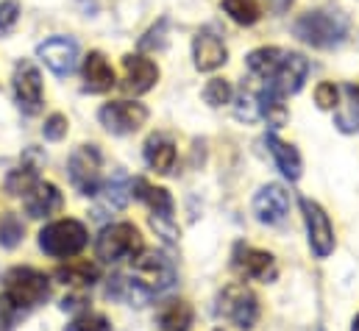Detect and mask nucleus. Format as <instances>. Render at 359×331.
Returning <instances> with one entry per match:
<instances>
[{
  "mask_svg": "<svg viewBox=\"0 0 359 331\" xmlns=\"http://www.w3.org/2000/svg\"><path fill=\"white\" fill-rule=\"evenodd\" d=\"M36 181H39L36 165H20L17 170L8 173V178H6V192H8V195H25Z\"/></svg>",
  "mask_w": 359,
  "mask_h": 331,
  "instance_id": "obj_28",
  "label": "nucleus"
},
{
  "mask_svg": "<svg viewBox=\"0 0 359 331\" xmlns=\"http://www.w3.org/2000/svg\"><path fill=\"white\" fill-rule=\"evenodd\" d=\"M165 31H168V20H159V25H154L142 39H140V50H162L165 48Z\"/></svg>",
  "mask_w": 359,
  "mask_h": 331,
  "instance_id": "obj_36",
  "label": "nucleus"
},
{
  "mask_svg": "<svg viewBox=\"0 0 359 331\" xmlns=\"http://www.w3.org/2000/svg\"><path fill=\"white\" fill-rule=\"evenodd\" d=\"M42 65L56 76H70L79 67V45L70 36H50L36 48Z\"/></svg>",
  "mask_w": 359,
  "mask_h": 331,
  "instance_id": "obj_11",
  "label": "nucleus"
},
{
  "mask_svg": "<svg viewBox=\"0 0 359 331\" xmlns=\"http://www.w3.org/2000/svg\"><path fill=\"white\" fill-rule=\"evenodd\" d=\"M142 156H145V162H148V167H151L154 173L168 175V173H173L179 154H176V142H173L168 134H151V137L145 140Z\"/></svg>",
  "mask_w": 359,
  "mask_h": 331,
  "instance_id": "obj_18",
  "label": "nucleus"
},
{
  "mask_svg": "<svg viewBox=\"0 0 359 331\" xmlns=\"http://www.w3.org/2000/svg\"><path fill=\"white\" fill-rule=\"evenodd\" d=\"M223 11L237 22V25H254L262 17V8L257 0H223Z\"/></svg>",
  "mask_w": 359,
  "mask_h": 331,
  "instance_id": "obj_26",
  "label": "nucleus"
},
{
  "mask_svg": "<svg viewBox=\"0 0 359 331\" xmlns=\"http://www.w3.org/2000/svg\"><path fill=\"white\" fill-rule=\"evenodd\" d=\"M281 56H284V50H278V48H257V50H251V53H248L245 65H248V70H251L257 79L270 81V76L276 73V67H278Z\"/></svg>",
  "mask_w": 359,
  "mask_h": 331,
  "instance_id": "obj_25",
  "label": "nucleus"
},
{
  "mask_svg": "<svg viewBox=\"0 0 359 331\" xmlns=\"http://www.w3.org/2000/svg\"><path fill=\"white\" fill-rule=\"evenodd\" d=\"M131 262H134V267H131L128 281L137 287V292L145 301L159 295V292H165V290H170L176 284V267L165 253H145L142 250Z\"/></svg>",
  "mask_w": 359,
  "mask_h": 331,
  "instance_id": "obj_2",
  "label": "nucleus"
},
{
  "mask_svg": "<svg viewBox=\"0 0 359 331\" xmlns=\"http://www.w3.org/2000/svg\"><path fill=\"white\" fill-rule=\"evenodd\" d=\"M25 237V226L14 212H6L0 217V248H17Z\"/></svg>",
  "mask_w": 359,
  "mask_h": 331,
  "instance_id": "obj_29",
  "label": "nucleus"
},
{
  "mask_svg": "<svg viewBox=\"0 0 359 331\" xmlns=\"http://www.w3.org/2000/svg\"><path fill=\"white\" fill-rule=\"evenodd\" d=\"M281 100H284V97L276 95L268 83L259 89V114L268 120L270 128H281V126L290 120V112H287V106H284Z\"/></svg>",
  "mask_w": 359,
  "mask_h": 331,
  "instance_id": "obj_24",
  "label": "nucleus"
},
{
  "mask_svg": "<svg viewBox=\"0 0 359 331\" xmlns=\"http://www.w3.org/2000/svg\"><path fill=\"white\" fill-rule=\"evenodd\" d=\"M62 203H65V201H62V192H59V187L50 184V181H36V184L25 192V198H22L25 215L34 217V220H42V217L59 212Z\"/></svg>",
  "mask_w": 359,
  "mask_h": 331,
  "instance_id": "obj_17",
  "label": "nucleus"
},
{
  "mask_svg": "<svg viewBox=\"0 0 359 331\" xmlns=\"http://www.w3.org/2000/svg\"><path fill=\"white\" fill-rule=\"evenodd\" d=\"M100 151L95 145H81L70 154L67 162V175L70 184L81 192V195H97L100 192Z\"/></svg>",
  "mask_w": 359,
  "mask_h": 331,
  "instance_id": "obj_8",
  "label": "nucleus"
},
{
  "mask_svg": "<svg viewBox=\"0 0 359 331\" xmlns=\"http://www.w3.org/2000/svg\"><path fill=\"white\" fill-rule=\"evenodd\" d=\"M17 20H20V3L17 0H3L0 3V36L11 34Z\"/></svg>",
  "mask_w": 359,
  "mask_h": 331,
  "instance_id": "obj_37",
  "label": "nucleus"
},
{
  "mask_svg": "<svg viewBox=\"0 0 359 331\" xmlns=\"http://www.w3.org/2000/svg\"><path fill=\"white\" fill-rule=\"evenodd\" d=\"M254 215L265 226H278L290 215V192L281 184H265L254 195Z\"/></svg>",
  "mask_w": 359,
  "mask_h": 331,
  "instance_id": "obj_15",
  "label": "nucleus"
},
{
  "mask_svg": "<svg viewBox=\"0 0 359 331\" xmlns=\"http://www.w3.org/2000/svg\"><path fill=\"white\" fill-rule=\"evenodd\" d=\"M351 331H359V315L354 318V326H351Z\"/></svg>",
  "mask_w": 359,
  "mask_h": 331,
  "instance_id": "obj_41",
  "label": "nucleus"
},
{
  "mask_svg": "<svg viewBox=\"0 0 359 331\" xmlns=\"http://www.w3.org/2000/svg\"><path fill=\"white\" fill-rule=\"evenodd\" d=\"M217 312L237 329L251 331L259 320V298L245 284H229L217 298Z\"/></svg>",
  "mask_w": 359,
  "mask_h": 331,
  "instance_id": "obj_6",
  "label": "nucleus"
},
{
  "mask_svg": "<svg viewBox=\"0 0 359 331\" xmlns=\"http://www.w3.org/2000/svg\"><path fill=\"white\" fill-rule=\"evenodd\" d=\"M128 195H131V187L126 184V175L123 173H117L114 181H109L103 187V203H106V209H123L126 201H128Z\"/></svg>",
  "mask_w": 359,
  "mask_h": 331,
  "instance_id": "obj_30",
  "label": "nucleus"
},
{
  "mask_svg": "<svg viewBox=\"0 0 359 331\" xmlns=\"http://www.w3.org/2000/svg\"><path fill=\"white\" fill-rule=\"evenodd\" d=\"M234 117L243 120V123H257L262 114H259V92L243 86L240 95L234 97Z\"/></svg>",
  "mask_w": 359,
  "mask_h": 331,
  "instance_id": "obj_27",
  "label": "nucleus"
},
{
  "mask_svg": "<svg viewBox=\"0 0 359 331\" xmlns=\"http://www.w3.org/2000/svg\"><path fill=\"white\" fill-rule=\"evenodd\" d=\"M148 117H151L148 106L145 103H137V100H111V103H103L100 112H97L100 126L109 134H117V137H126V134L140 131L148 123Z\"/></svg>",
  "mask_w": 359,
  "mask_h": 331,
  "instance_id": "obj_7",
  "label": "nucleus"
},
{
  "mask_svg": "<svg viewBox=\"0 0 359 331\" xmlns=\"http://www.w3.org/2000/svg\"><path fill=\"white\" fill-rule=\"evenodd\" d=\"M295 36L318 50H332L348 36V17L340 8H315L295 20Z\"/></svg>",
  "mask_w": 359,
  "mask_h": 331,
  "instance_id": "obj_1",
  "label": "nucleus"
},
{
  "mask_svg": "<svg viewBox=\"0 0 359 331\" xmlns=\"http://www.w3.org/2000/svg\"><path fill=\"white\" fill-rule=\"evenodd\" d=\"M215 331H223V329H215Z\"/></svg>",
  "mask_w": 359,
  "mask_h": 331,
  "instance_id": "obj_42",
  "label": "nucleus"
},
{
  "mask_svg": "<svg viewBox=\"0 0 359 331\" xmlns=\"http://www.w3.org/2000/svg\"><path fill=\"white\" fill-rule=\"evenodd\" d=\"M306 76H309V59L301 56V53H284L281 62H278V67H276V73L265 83H268L276 95L287 97V95L301 92Z\"/></svg>",
  "mask_w": 359,
  "mask_h": 331,
  "instance_id": "obj_13",
  "label": "nucleus"
},
{
  "mask_svg": "<svg viewBox=\"0 0 359 331\" xmlns=\"http://www.w3.org/2000/svg\"><path fill=\"white\" fill-rule=\"evenodd\" d=\"M131 195L151 209V217H173V195L165 187H154L145 178L131 184Z\"/></svg>",
  "mask_w": 359,
  "mask_h": 331,
  "instance_id": "obj_20",
  "label": "nucleus"
},
{
  "mask_svg": "<svg viewBox=\"0 0 359 331\" xmlns=\"http://www.w3.org/2000/svg\"><path fill=\"white\" fill-rule=\"evenodd\" d=\"M123 70H126V81L123 89L131 92V95H145L151 92L156 81H159V67L156 62H151L148 56L142 53H128L123 56Z\"/></svg>",
  "mask_w": 359,
  "mask_h": 331,
  "instance_id": "obj_16",
  "label": "nucleus"
},
{
  "mask_svg": "<svg viewBox=\"0 0 359 331\" xmlns=\"http://www.w3.org/2000/svg\"><path fill=\"white\" fill-rule=\"evenodd\" d=\"M270 11H276V14H284L290 6H292V0H268Z\"/></svg>",
  "mask_w": 359,
  "mask_h": 331,
  "instance_id": "obj_39",
  "label": "nucleus"
},
{
  "mask_svg": "<svg viewBox=\"0 0 359 331\" xmlns=\"http://www.w3.org/2000/svg\"><path fill=\"white\" fill-rule=\"evenodd\" d=\"M203 100L212 106V109H220L231 100V83L223 81V79H212L203 89Z\"/></svg>",
  "mask_w": 359,
  "mask_h": 331,
  "instance_id": "obj_31",
  "label": "nucleus"
},
{
  "mask_svg": "<svg viewBox=\"0 0 359 331\" xmlns=\"http://www.w3.org/2000/svg\"><path fill=\"white\" fill-rule=\"evenodd\" d=\"M90 243V234H87V226L79 223V220H56L50 226H45L39 231V248L45 250L48 256L53 259H65V256H76L87 248Z\"/></svg>",
  "mask_w": 359,
  "mask_h": 331,
  "instance_id": "obj_4",
  "label": "nucleus"
},
{
  "mask_svg": "<svg viewBox=\"0 0 359 331\" xmlns=\"http://www.w3.org/2000/svg\"><path fill=\"white\" fill-rule=\"evenodd\" d=\"M231 259H234V267H237L245 278L270 284V281H276V276H278V264H276L273 253H268V250H259V248L245 245V243H237Z\"/></svg>",
  "mask_w": 359,
  "mask_h": 331,
  "instance_id": "obj_12",
  "label": "nucleus"
},
{
  "mask_svg": "<svg viewBox=\"0 0 359 331\" xmlns=\"http://www.w3.org/2000/svg\"><path fill=\"white\" fill-rule=\"evenodd\" d=\"M3 281H6V295L22 309H34L50 298V278L34 267H14L6 273Z\"/></svg>",
  "mask_w": 359,
  "mask_h": 331,
  "instance_id": "obj_5",
  "label": "nucleus"
},
{
  "mask_svg": "<svg viewBox=\"0 0 359 331\" xmlns=\"http://www.w3.org/2000/svg\"><path fill=\"white\" fill-rule=\"evenodd\" d=\"M114 70L106 62V56L100 50H92L90 56L84 59V92L90 95H103L114 86Z\"/></svg>",
  "mask_w": 359,
  "mask_h": 331,
  "instance_id": "obj_19",
  "label": "nucleus"
},
{
  "mask_svg": "<svg viewBox=\"0 0 359 331\" xmlns=\"http://www.w3.org/2000/svg\"><path fill=\"white\" fill-rule=\"evenodd\" d=\"M56 278H59L62 284H67V287L87 290V287H92V284L100 278V273H97V267L90 264V262H73V264H67V267H59V270H56Z\"/></svg>",
  "mask_w": 359,
  "mask_h": 331,
  "instance_id": "obj_23",
  "label": "nucleus"
},
{
  "mask_svg": "<svg viewBox=\"0 0 359 331\" xmlns=\"http://www.w3.org/2000/svg\"><path fill=\"white\" fill-rule=\"evenodd\" d=\"M337 100H340V89H337L334 83L332 81L318 83V89H315V103H318L320 109L332 112V109H337Z\"/></svg>",
  "mask_w": 359,
  "mask_h": 331,
  "instance_id": "obj_35",
  "label": "nucleus"
},
{
  "mask_svg": "<svg viewBox=\"0 0 359 331\" xmlns=\"http://www.w3.org/2000/svg\"><path fill=\"white\" fill-rule=\"evenodd\" d=\"M67 117L65 114H50L48 120H45V126H42V137L45 140H50V142H59V140H65L67 137Z\"/></svg>",
  "mask_w": 359,
  "mask_h": 331,
  "instance_id": "obj_34",
  "label": "nucleus"
},
{
  "mask_svg": "<svg viewBox=\"0 0 359 331\" xmlns=\"http://www.w3.org/2000/svg\"><path fill=\"white\" fill-rule=\"evenodd\" d=\"M337 128L340 131H346V134H351V131H359V114H357V106L348 112V114H337Z\"/></svg>",
  "mask_w": 359,
  "mask_h": 331,
  "instance_id": "obj_38",
  "label": "nucleus"
},
{
  "mask_svg": "<svg viewBox=\"0 0 359 331\" xmlns=\"http://www.w3.org/2000/svg\"><path fill=\"white\" fill-rule=\"evenodd\" d=\"M265 142H268L270 156H273L276 167L281 170V175H284V178H290V181H298V178H301V170H304L301 154H298L290 142L278 140L276 134H268V140H265Z\"/></svg>",
  "mask_w": 359,
  "mask_h": 331,
  "instance_id": "obj_21",
  "label": "nucleus"
},
{
  "mask_svg": "<svg viewBox=\"0 0 359 331\" xmlns=\"http://www.w3.org/2000/svg\"><path fill=\"white\" fill-rule=\"evenodd\" d=\"M145 250V243L137 231L134 223H111L100 231V237L95 240V253L100 262L117 264L126 259H137Z\"/></svg>",
  "mask_w": 359,
  "mask_h": 331,
  "instance_id": "obj_3",
  "label": "nucleus"
},
{
  "mask_svg": "<svg viewBox=\"0 0 359 331\" xmlns=\"http://www.w3.org/2000/svg\"><path fill=\"white\" fill-rule=\"evenodd\" d=\"M346 92H348V97L354 100V106H359V83H348Z\"/></svg>",
  "mask_w": 359,
  "mask_h": 331,
  "instance_id": "obj_40",
  "label": "nucleus"
},
{
  "mask_svg": "<svg viewBox=\"0 0 359 331\" xmlns=\"http://www.w3.org/2000/svg\"><path fill=\"white\" fill-rule=\"evenodd\" d=\"M22 306H17L6 292L0 295V331H14L17 329V323H20V318H22Z\"/></svg>",
  "mask_w": 359,
  "mask_h": 331,
  "instance_id": "obj_32",
  "label": "nucleus"
},
{
  "mask_svg": "<svg viewBox=\"0 0 359 331\" xmlns=\"http://www.w3.org/2000/svg\"><path fill=\"white\" fill-rule=\"evenodd\" d=\"M65 331H111V323L103 318V315H95V312H84L79 315Z\"/></svg>",
  "mask_w": 359,
  "mask_h": 331,
  "instance_id": "obj_33",
  "label": "nucleus"
},
{
  "mask_svg": "<svg viewBox=\"0 0 359 331\" xmlns=\"http://www.w3.org/2000/svg\"><path fill=\"white\" fill-rule=\"evenodd\" d=\"M14 100L25 114H39L42 112V76L34 62H20L14 67Z\"/></svg>",
  "mask_w": 359,
  "mask_h": 331,
  "instance_id": "obj_10",
  "label": "nucleus"
},
{
  "mask_svg": "<svg viewBox=\"0 0 359 331\" xmlns=\"http://www.w3.org/2000/svg\"><path fill=\"white\" fill-rule=\"evenodd\" d=\"M192 59H195V67L201 73H215L217 67H223L229 59L223 36L215 28H201L192 39Z\"/></svg>",
  "mask_w": 359,
  "mask_h": 331,
  "instance_id": "obj_14",
  "label": "nucleus"
},
{
  "mask_svg": "<svg viewBox=\"0 0 359 331\" xmlns=\"http://www.w3.org/2000/svg\"><path fill=\"white\" fill-rule=\"evenodd\" d=\"M304 209V223H306V234H309V248L318 259H326L334 253V229L332 220L326 215V209L309 198L301 201Z\"/></svg>",
  "mask_w": 359,
  "mask_h": 331,
  "instance_id": "obj_9",
  "label": "nucleus"
},
{
  "mask_svg": "<svg viewBox=\"0 0 359 331\" xmlns=\"http://www.w3.org/2000/svg\"><path fill=\"white\" fill-rule=\"evenodd\" d=\"M156 326L162 331H187L192 326V306L187 301H168L156 312Z\"/></svg>",
  "mask_w": 359,
  "mask_h": 331,
  "instance_id": "obj_22",
  "label": "nucleus"
}]
</instances>
